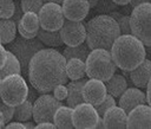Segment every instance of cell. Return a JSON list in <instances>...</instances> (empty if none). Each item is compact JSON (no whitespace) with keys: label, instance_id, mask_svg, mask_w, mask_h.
Listing matches in <instances>:
<instances>
[{"label":"cell","instance_id":"ab89813d","mask_svg":"<svg viewBox=\"0 0 151 129\" xmlns=\"http://www.w3.org/2000/svg\"><path fill=\"white\" fill-rule=\"evenodd\" d=\"M146 99H147V103L151 105V78H150L147 86H146Z\"/></svg>","mask_w":151,"mask_h":129},{"label":"cell","instance_id":"7402d4cb","mask_svg":"<svg viewBox=\"0 0 151 129\" xmlns=\"http://www.w3.org/2000/svg\"><path fill=\"white\" fill-rule=\"evenodd\" d=\"M107 93L113 97H120V95L127 89V82L123 75H113L109 80H106Z\"/></svg>","mask_w":151,"mask_h":129},{"label":"cell","instance_id":"7a4b0ae2","mask_svg":"<svg viewBox=\"0 0 151 129\" xmlns=\"http://www.w3.org/2000/svg\"><path fill=\"white\" fill-rule=\"evenodd\" d=\"M120 34L118 22L107 14H99L86 24V44L90 50L104 49L110 51Z\"/></svg>","mask_w":151,"mask_h":129},{"label":"cell","instance_id":"44dd1931","mask_svg":"<svg viewBox=\"0 0 151 129\" xmlns=\"http://www.w3.org/2000/svg\"><path fill=\"white\" fill-rule=\"evenodd\" d=\"M21 73V64L17 56L7 50V59L5 65L0 69V79H4L7 76L11 75H20Z\"/></svg>","mask_w":151,"mask_h":129},{"label":"cell","instance_id":"1f68e13d","mask_svg":"<svg viewBox=\"0 0 151 129\" xmlns=\"http://www.w3.org/2000/svg\"><path fill=\"white\" fill-rule=\"evenodd\" d=\"M113 105H116L114 97H113L112 95L107 93L106 97L104 98V101H103L101 103H99L98 105H96V109H97L98 114H99L100 116H103V115L106 112V110H109V109H110L111 107H113Z\"/></svg>","mask_w":151,"mask_h":129},{"label":"cell","instance_id":"836d02e7","mask_svg":"<svg viewBox=\"0 0 151 129\" xmlns=\"http://www.w3.org/2000/svg\"><path fill=\"white\" fill-rule=\"evenodd\" d=\"M53 95L59 101H63V99H66L67 98V95H68V89L67 86H65L64 84H60L58 86L54 88L53 90Z\"/></svg>","mask_w":151,"mask_h":129},{"label":"cell","instance_id":"484cf974","mask_svg":"<svg viewBox=\"0 0 151 129\" xmlns=\"http://www.w3.org/2000/svg\"><path fill=\"white\" fill-rule=\"evenodd\" d=\"M33 116V102L29 99L24 101L19 105L14 107V115L13 118L19 122H25L28 121Z\"/></svg>","mask_w":151,"mask_h":129},{"label":"cell","instance_id":"d4e9b609","mask_svg":"<svg viewBox=\"0 0 151 129\" xmlns=\"http://www.w3.org/2000/svg\"><path fill=\"white\" fill-rule=\"evenodd\" d=\"M90 47L87 44H79V45H76V46H67L65 50H64V57L66 58V60L68 59H72V58H78V59H81V60H86L88 53H90Z\"/></svg>","mask_w":151,"mask_h":129},{"label":"cell","instance_id":"52a82bcc","mask_svg":"<svg viewBox=\"0 0 151 129\" xmlns=\"http://www.w3.org/2000/svg\"><path fill=\"white\" fill-rule=\"evenodd\" d=\"M44 49V44L38 38L27 39L24 37L15 38L8 44L7 50L13 52L21 64V72L25 77L28 78V65L32 57L40 50Z\"/></svg>","mask_w":151,"mask_h":129},{"label":"cell","instance_id":"9a60e30c","mask_svg":"<svg viewBox=\"0 0 151 129\" xmlns=\"http://www.w3.org/2000/svg\"><path fill=\"white\" fill-rule=\"evenodd\" d=\"M146 102V93L139 90V88H129L120 95L118 104L126 112H130L134 107L139 104H145Z\"/></svg>","mask_w":151,"mask_h":129},{"label":"cell","instance_id":"d590c367","mask_svg":"<svg viewBox=\"0 0 151 129\" xmlns=\"http://www.w3.org/2000/svg\"><path fill=\"white\" fill-rule=\"evenodd\" d=\"M17 28H18V31H19V33H20V36L21 37H24V38H27V39H32V38H35L37 36H38V32H34V33H32V32H28V31H26L21 25H20V22L17 25Z\"/></svg>","mask_w":151,"mask_h":129},{"label":"cell","instance_id":"f35d334b","mask_svg":"<svg viewBox=\"0 0 151 129\" xmlns=\"http://www.w3.org/2000/svg\"><path fill=\"white\" fill-rule=\"evenodd\" d=\"M35 128L37 129H55L57 127L53 122H41V123H38Z\"/></svg>","mask_w":151,"mask_h":129},{"label":"cell","instance_id":"ffe728a7","mask_svg":"<svg viewBox=\"0 0 151 129\" xmlns=\"http://www.w3.org/2000/svg\"><path fill=\"white\" fill-rule=\"evenodd\" d=\"M86 73L85 62L78 58H72L66 62V75L71 80H77L84 78Z\"/></svg>","mask_w":151,"mask_h":129},{"label":"cell","instance_id":"5b68a950","mask_svg":"<svg viewBox=\"0 0 151 129\" xmlns=\"http://www.w3.org/2000/svg\"><path fill=\"white\" fill-rule=\"evenodd\" d=\"M131 33L144 45L151 46V2L133 7L130 15Z\"/></svg>","mask_w":151,"mask_h":129},{"label":"cell","instance_id":"d6986e66","mask_svg":"<svg viewBox=\"0 0 151 129\" xmlns=\"http://www.w3.org/2000/svg\"><path fill=\"white\" fill-rule=\"evenodd\" d=\"M72 114H73V108H71L68 105L67 107L60 105L57 109V111L54 112L53 123L55 124L57 128H60V129H72V128H74Z\"/></svg>","mask_w":151,"mask_h":129},{"label":"cell","instance_id":"6da1fadb","mask_svg":"<svg viewBox=\"0 0 151 129\" xmlns=\"http://www.w3.org/2000/svg\"><path fill=\"white\" fill-rule=\"evenodd\" d=\"M66 58L54 49H42L31 59L28 65V80L33 89L40 93H48L55 86L65 84Z\"/></svg>","mask_w":151,"mask_h":129},{"label":"cell","instance_id":"e0dca14e","mask_svg":"<svg viewBox=\"0 0 151 129\" xmlns=\"http://www.w3.org/2000/svg\"><path fill=\"white\" fill-rule=\"evenodd\" d=\"M130 78L137 88H146L151 78V60L145 58L136 69L130 71Z\"/></svg>","mask_w":151,"mask_h":129},{"label":"cell","instance_id":"f6af8a7d","mask_svg":"<svg viewBox=\"0 0 151 129\" xmlns=\"http://www.w3.org/2000/svg\"><path fill=\"white\" fill-rule=\"evenodd\" d=\"M87 1L90 2L91 8H94V7H96V5H97V2H98V0H87Z\"/></svg>","mask_w":151,"mask_h":129},{"label":"cell","instance_id":"3957f363","mask_svg":"<svg viewBox=\"0 0 151 129\" xmlns=\"http://www.w3.org/2000/svg\"><path fill=\"white\" fill-rule=\"evenodd\" d=\"M110 52L116 65L123 71L136 69L146 57L144 44L132 33L120 34L113 43Z\"/></svg>","mask_w":151,"mask_h":129},{"label":"cell","instance_id":"603a6c76","mask_svg":"<svg viewBox=\"0 0 151 129\" xmlns=\"http://www.w3.org/2000/svg\"><path fill=\"white\" fill-rule=\"evenodd\" d=\"M17 24L12 19H0V41L1 44H9L15 39Z\"/></svg>","mask_w":151,"mask_h":129},{"label":"cell","instance_id":"681fc988","mask_svg":"<svg viewBox=\"0 0 151 129\" xmlns=\"http://www.w3.org/2000/svg\"><path fill=\"white\" fill-rule=\"evenodd\" d=\"M0 19H1V18H0Z\"/></svg>","mask_w":151,"mask_h":129},{"label":"cell","instance_id":"2e32d148","mask_svg":"<svg viewBox=\"0 0 151 129\" xmlns=\"http://www.w3.org/2000/svg\"><path fill=\"white\" fill-rule=\"evenodd\" d=\"M103 121L106 129L127 128V112L123 108L113 105L103 115Z\"/></svg>","mask_w":151,"mask_h":129},{"label":"cell","instance_id":"83f0119b","mask_svg":"<svg viewBox=\"0 0 151 129\" xmlns=\"http://www.w3.org/2000/svg\"><path fill=\"white\" fill-rule=\"evenodd\" d=\"M119 25L122 34H131V25H130V15L122 14L119 12H111L110 14Z\"/></svg>","mask_w":151,"mask_h":129},{"label":"cell","instance_id":"c3c4849f","mask_svg":"<svg viewBox=\"0 0 151 129\" xmlns=\"http://www.w3.org/2000/svg\"><path fill=\"white\" fill-rule=\"evenodd\" d=\"M0 82H1V79H0Z\"/></svg>","mask_w":151,"mask_h":129},{"label":"cell","instance_id":"7bdbcfd3","mask_svg":"<svg viewBox=\"0 0 151 129\" xmlns=\"http://www.w3.org/2000/svg\"><path fill=\"white\" fill-rule=\"evenodd\" d=\"M25 127H26V129H34L37 125H34L32 122H28V121H25Z\"/></svg>","mask_w":151,"mask_h":129},{"label":"cell","instance_id":"8992f818","mask_svg":"<svg viewBox=\"0 0 151 129\" xmlns=\"http://www.w3.org/2000/svg\"><path fill=\"white\" fill-rule=\"evenodd\" d=\"M28 86L20 75H11L1 79L0 82V97L1 99L11 105L17 107L27 99Z\"/></svg>","mask_w":151,"mask_h":129},{"label":"cell","instance_id":"74e56055","mask_svg":"<svg viewBox=\"0 0 151 129\" xmlns=\"http://www.w3.org/2000/svg\"><path fill=\"white\" fill-rule=\"evenodd\" d=\"M7 129H26L24 123H19V121L17 122H9L8 124L5 125Z\"/></svg>","mask_w":151,"mask_h":129},{"label":"cell","instance_id":"8d00e7d4","mask_svg":"<svg viewBox=\"0 0 151 129\" xmlns=\"http://www.w3.org/2000/svg\"><path fill=\"white\" fill-rule=\"evenodd\" d=\"M6 59H7V50L2 46V44L0 41V69L5 65Z\"/></svg>","mask_w":151,"mask_h":129},{"label":"cell","instance_id":"4316f807","mask_svg":"<svg viewBox=\"0 0 151 129\" xmlns=\"http://www.w3.org/2000/svg\"><path fill=\"white\" fill-rule=\"evenodd\" d=\"M20 25L28 32H38L40 30V21H39V17L37 13L33 12H26L24 13L21 20H20Z\"/></svg>","mask_w":151,"mask_h":129},{"label":"cell","instance_id":"60d3db41","mask_svg":"<svg viewBox=\"0 0 151 129\" xmlns=\"http://www.w3.org/2000/svg\"><path fill=\"white\" fill-rule=\"evenodd\" d=\"M144 2H151V0H131L130 5H131V8L140 5V4H144Z\"/></svg>","mask_w":151,"mask_h":129},{"label":"cell","instance_id":"7c38bea8","mask_svg":"<svg viewBox=\"0 0 151 129\" xmlns=\"http://www.w3.org/2000/svg\"><path fill=\"white\" fill-rule=\"evenodd\" d=\"M106 95H107V89L103 80L90 78L88 80H86L85 85L83 86L84 101L94 107L101 103L106 97Z\"/></svg>","mask_w":151,"mask_h":129},{"label":"cell","instance_id":"b9f144b4","mask_svg":"<svg viewBox=\"0 0 151 129\" xmlns=\"http://www.w3.org/2000/svg\"><path fill=\"white\" fill-rule=\"evenodd\" d=\"M116 5H127V4H130L131 2V0H112Z\"/></svg>","mask_w":151,"mask_h":129},{"label":"cell","instance_id":"cb8c5ba5","mask_svg":"<svg viewBox=\"0 0 151 129\" xmlns=\"http://www.w3.org/2000/svg\"><path fill=\"white\" fill-rule=\"evenodd\" d=\"M38 39L47 46L51 47H57L64 44L63 39H61V34H60V30L59 31H46L44 28H40L38 31Z\"/></svg>","mask_w":151,"mask_h":129},{"label":"cell","instance_id":"4dcf8cb0","mask_svg":"<svg viewBox=\"0 0 151 129\" xmlns=\"http://www.w3.org/2000/svg\"><path fill=\"white\" fill-rule=\"evenodd\" d=\"M42 5H44V0H21V7L24 13L33 12L38 14Z\"/></svg>","mask_w":151,"mask_h":129},{"label":"cell","instance_id":"f1b7e54d","mask_svg":"<svg viewBox=\"0 0 151 129\" xmlns=\"http://www.w3.org/2000/svg\"><path fill=\"white\" fill-rule=\"evenodd\" d=\"M15 11V2L13 0H0V18L11 19Z\"/></svg>","mask_w":151,"mask_h":129},{"label":"cell","instance_id":"ac0fdd59","mask_svg":"<svg viewBox=\"0 0 151 129\" xmlns=\"http://www.w3.org/2000/svg\"><path fill=\"white\" fill-rule=\"evenodd\" d=\"M86 80L85 79H77L72 80L67 84L68 89V95H67V105L71 108H76L78 104L85 102L83 97V86L85 85Z\"/></svg>","mask_w":151,"mask_h":129},{"label":"cell","instance_id":"ee69618b","mask_svg":"<svg viewBox=\"0 0 151 129\" xmlns=\"http://www.w3.org/2000/svg\"><path fill=\"white\" fill-rule=\"evenodd\" d=\"M96 128H98V129H104V128H105V127H104V121H103V118H99V120H98V123H97Z\"/></svg>","mask_w":151,"mask_h":129},{"label":"cell","instance_id":"8fae6325","mask_svg":"<svg viewBox=\"0 0 151 129\" xmlns=\"http://www.w3.org/2000/svg\"><path fill=\"white\" fill-rule=\"evenodd\" d=\"M60 34L64 44L67 46H76L86 40V26L81 21H72L66 19L60 28Z\"/></svg>","mask_w":151,"mask_h":129},{"label":"cell","instance_id":"d6a6232c","mask_svg":"<svg viewBox=\"0 0 151 129\" xmlns=\"http://www.w3.org/2000/svg\"><path fill=\"white\" fill-rule=\"evenodd\" d=\"M114 9H117V7L112 0H98L96 5L97 12H114Z\"/></svg>","mask_w":151,"mask_h":129},{"label":"cell","instance_id":"e575fe53","mask_svg":"<svg viewBox=\"0 0 151 129\" xmlns=\"http://www.w3.org/2000/svg\"><path fill=\"white\" fill-rule=\"evenodd\" d=\"M22 15H24V11H22V7H21V2L19 4V0H17L15 1V11H14V14L11 19L18 25L20 22L21 18H22Z\"/></svg>","mask_w":151,"mask_h":129},{"label":"cell","instance_id":"ba28073f","mask_svg":"<svg viewBox=\"0 0 151 129\" xmlns=\"http://www.w3.org/2000/svg\"><path fill=\"white\" fill-rule=\"evenodd\" d=\"M63 105L61 101L57 99L54 95L44 93L35 98L33 102V118L35 123L41 122H53L54 112Z\"/></svg>","mask_w":151,"mask_h":129},{"label":"cell","instance_id":"277c9868","mask_svg":"<svg viewBox=\"0 0 151 129\" xmlns=\"http://www.w3.org/2000/svg\"><path fill=\"white\" fill-rule=\"evenodd\" d=\"M85 65L88 78H96L103 82L109 80L114 75L117 69L111 52L104 49L91 50L85 60Z\"/></svg>","mask_w":151,"mask_h":129},{"label":"cell","instance_id":"5bb4252c","mask_svg":"<svg viewBox=\"0 0 151 129\" xmlns=\"http://www.w3.org/2000/svg\"><path fill=\"white\" fill-rule=\"evenodd\" d=\"M127 128L151 129V105L139 104L127 112Z\"/></svg>","mask_w":151,"mask_h":129},{"label":"cell","instance_id":"30bf717a","mask_svg":"<svg viewBox=\"0 0 151 129\" xmlns=\"http://www.w3.org/2000/svg\"><path fill=\"white\" fill-rule=\"evenodd\" d=\"M99 118L100 115L98 114L96 107L87 102H83L73 108L72 120L73 125L77 129H93L96 128Z\"/></svg>","mask_w":151,"mask_h":129},{"label":"cell","instance_id":"7dc6e473","mask_svg":"<svg viewBox=\"0 0 151 129\" xmlns=\"http://www.w3.org/2000/svg\"><path fill=\"white\" fill-rule=\"evenodd\" d=\"M4 127H5V125H4V124L1 123V121H0V128H4Z\"/></svg>","mask_w":151,"mask_h":129},{"label":"cell","instance_id":"f546056e","mask_svg":"<svg viewBox=\"0 0 151 129\" xmlns=\"http://www.w3.org/2000/svg\"><path fill=\"white\" fill-rule=\"evenodd\" d=\"M13 115H14V107L6 104L0 97V121H1V123L4 125L6 123H8L9 120L13 118Z\"/></svg>","mask_w":151,"mask_h":129},{"label":"cell","instance_id":"bcb514c9","mask_svg":"<svg viewBox=\"0 0 151 129\" xmlns=\"http://www.w3.org/2000/svg\"><path fill=\"white\" fill-rule=\"evenodd\" d=\"M48 2H55V4H63L64 0H47Z\"/></svg>","mask_w":151,"mask_h":129},{"label":"cell","instance_id":"9c48e42d","mask_svg":"<svg viewBox=\"0 0 151 129\" xmlns=\"http://www.w3.org/2000/svg\"><path fill=\"white\" fill-rule=\"evenodd\" d=\"M40 27L46 31H59L65 21V15L63 8L59 4L46 2L40 8L39 13Z\"/></svg>","mask_w":151,"mask_h":129},{"label":"cell","instance_id":"4fadbf2b","mask_svg":"<svg viewBox=\"0 0 151 129\" xmlns=\"http://www.w3.org/2000/svg\"><path fill=\"white\" fill-rule=\"evenodd\" d=\"M61 8L66 19L72 21H81L90 12V2L87 0H64Z\"/></svg>","mask_w":151,"mask_h":129}]
</instances>
